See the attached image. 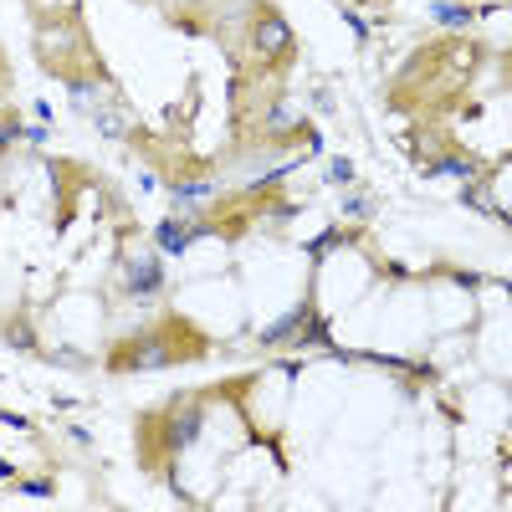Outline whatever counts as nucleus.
Returning <instances> with one entry per match:
<instances>
[{
    "mask_svg": "<svg viewBox=\"0 0 512 512\" xmlns=\"http://www.w3.org/2000/svg\"><path fill=\"white\" fill-rule=\"evenodd\" d=\"M482 67V47L472 36H441L420 47L390 82V108L410 118H446L472 93V77Z\"/></svg>",
    "mask_w": 512,
    "mask_h": 512,
    "instance_id": "f257e3e1",
    "label": "nucleus"
},
{
    "mask_svg": "<svg viewBox=\"0 0 512 512\" xmlns=\"http://www.w3.org/2000/svg\"><path fill=\"white\" fill-rule=\"evenodd\" d=\"M210 395H216V390H180V395L149 405L134 420V451H139V466H144L154 482H169V487L180 492V477L175 472H180V456L200 441Z\"/></svg>",
    "mask_w": 512,
    "mask_h": 512,
    "instance_id": "f03ea898",
    "label": "nucleus"
},
{
    "mask_svg": "<svg viewBox=\"0 0 512 512\" xmlns=\"http://www.w3.org/2000/svg\"><path fill=\"white\" fill-rule=\"evenodd\" d=\"M205 354H210L205 328H195V323L180 318V313H164L159 323L118 338V344H108L103 369H108V374H154V369L195 364V359H205Z\"/></svg>",
    "mask_w": 512,
    "mask_h": 512,
    "instance_id": "7ed1b4c3",
    "label": "nucleus"
},
{
    "mask_svg": "<svg viewBox=\"0 0 512 512\" xmlns=\"http://www.w3.org/2000/svg\"><path fill=\"white\" fill-rule=\"evenodd\" d=\"M236 93H246V113L236 108L231 118V154H287V144L308 139V123L282 93V82H256V77H236Z\"/></svg>",
    "mask_w": 512,
    "mask_h": 512,
    "instance_id": "20e7f679",
    "label": "nucleus"
},
{
    "mask_svg": "<svg viewBox=\"0 0 512 512\" xmlns=\"http://www.w3.org/2000/svg\"><path fill=\"white\" fill-rule=\"evenodd\" d=\"M31 52H36V67L47 77H57L62 88H67V82H108V88H113V72H108V62H103L98 41H93V31H88L82 16H72V21H41Z\"/></svg>",
    "mask_w": 512,
    "mask_h": 512,
    "instance_id": "39448f33",
    "label": "nucleus"
},
{
    "mask_svg": "<svg viewBox=\"0 0 512 512\" xmlns=\"http://www.w3.org/2000/svg\"><path fill=\"white\" fill-rule=\"evenodd\" d=\"M236 41H241L236 57H246V77H256V82H282L297 67V31L272 0H246Z\"/></svg>",
    "mask_w": 512,
    "mask_h": 512,
    "instance_id": "423d86ee",
    "label": "nucleus"
},
{
    "mask_svg": "<svg viewBox=\"0 0 512 512\" xmlns=\"http://www.w3.org/2000/svg\"><path fill=\"white\" fill-rule=\"evenodd\" d=\"M93 175L82 169L77 159H52V185H57V205H62V216H57V226L67 231V221H72V200H77V190L88 185Z\"/></svg>",
    "mask_w": 512,
    "mask_h": 512,
    "instance_id": "0eeeda50",
    "label": "nucleus"
},
{
    "mask_svg": "<svg viewBox=\"0 0 512 512\" xmlns=\"http://www.w3.org/2000/svg\"><path fill=\"white\" fill-rule=\"evenodd\" d=\"M123 297H149L164 287V262L159 256H134V262H123Z\"/></svg>",
    "mask_w": 512,
    "mask_h": 512,
    "instance_id": "6e6552de",
    "label": "nucleus"
},
{
    "mask_svg": "<svg viewBox=\"0 0 512 512\" xmlns=\"http://www.w3.org/2000/svg\"><path fill=\"white\" fill-rule=\"evenodd\" d=\"M308 313H313V292H308V297H303V303H297L292 313H282V318H277L267 333H256V344H262V349H282V344H292V338L303 333Z\"/></svg>",
    "mask_w": 512,
    "mask_h": 512,
    "instance_id": "1a4fd4ad",
    "label": "nucleus"
},
{
    "mask_svg": "<svg viewBox=\"0 0 512 512\" xmlns=\"http://www.w3.org/2000/svg\"><path fill=\"white\" fill-rule=\"evenodd\" d=\"M0 344H11V349H21V354H36V349H41V333H36V323H31V308H16L11 318H0Z\"/></svg>",
    "mask_w": 512,
    "mask_h": 512,
    "instance_id": "9d476101",
    "label": "nucleus"
},
{
    "mask_svg": "<svg viewBox=\"0 0 512 512\" xmlns=\"http://www.w3.org/2000/svg\"><path fill=\"white\" fill-rule=\"evenodd\" d=\"M26 16H31V26H41V21H72V16H82V0H26Z\"/></svg>",
    "mask_w": 512,
    "mask_h": 512,
    "instance_id": "9b49d317",
    "label": "nucleus"
},
{
    "mask_svg": "<svg viewBox=\"0 0 512 512\" xmlns=\"http://www.w3.org/2000/svg\"><path fill=\"white\" fill-rule=\"evenodd\" d=\"M154 241L164 246V251H185L190 241H195V221H159V231H154Z\"/></svg>",
    "mask_w": 512,
    "mask_h": 512,
    "instance_id": "f8f14e48",
    "label": "nucleus"
},
{
    "mask_svg": "<svg viewBox=\"0 0 512 512\" xmlns=\"http://www.w3.org/2000/svg\"><path fill=\"white\" fill-rule=\"evenodd\" d=\"M21 139H26V123H21V113L6 103V108H0V159H6Z\"/></svg>",
    "mask_w": 512,
    "mask_h": 512,
    "instance_id": "ddd939ff",
    "label": "nucleus"
},
{
    "mask_svg": "<svg viewBox=\"0 0 512 512\" xmlns=\"http://www.w3.org/2000/svg\"><path fill=\"white\" fill-rule=\"evenodd\" d=\"M344 221H374V200H369V195H354V200L344 205Z\"/></svg>",
    "mask_w": 512,
    "mask_h": 512,
    "instance_id": "4468645a",
    "label": "nucleus"
},
{
    "mask_svg": "<svg viewBox=\"0 0 512 512\" xmlns=\"http://www.w3.org/2000/svg\"><path fill=\"white\" fill-rule=\"evenodd\" d=\"M210 6H216V0H169V21H180L185 11H200V21H205Z\"/></svg>",
    "mask_w": 512,
    "mask_h": 512,
    "instance_id": "2eb2a0df",
    "label": "nucleus"
},
{
    "mask_svg": "<svg viewBox=\"0 0 512 512\" xmlns=\"http://www.w3.org/2000/svg\"><path fill=\"white\" fill-rule=\"evenodd\" d=\"M16 492H21V497H52V477H41V482H31V477H16Z\"/></svg>",
    "mask_w": 512,
    "mask_h": 512,
    "instance_id": "dca6fc26",
    "label": "nucleus"
},
{
    "mask_svg": "<svg viewBox=\"0 0 512 512\" xmlns=\"http://www.w3.org/2000/svg\"><path fill=\"white\" fill-rule=\"evenodd\" d=\"M436 21H451V26H466V21H472V11H466V6H436Z\"/></svg>",
    "mask_w": 512,
    "mask_h": 512,
    "instance_id": "f3484780",
    "label": "nucleus"
},
{
    "mask_svg": "<svg viewBox=\"0 0 512 512\" xmlns=\"http://www.w3.org/2000/svg\"><path fill=\"white\" fill-rule=\"evenodd\" d=\"M328 180H333V185H349V180H354V164H349V159H333Z\"/></svg>",
    "mask_w": 512,
    "mask_h": 512,
    "instance_id": "a211bd4d",
    "label": "nucleus"
},
{
    "mask_svg": "<svg viewBox=\"0 0 512 512\" xmlns=\"http://www.w3.org/2000/svg\"><path fill=\"white\" fill-rule=\"evenodd\" d=\"M0 93H11V62H6V52H0Z\"/></svg>",
    "mask_w": 512,
    "mask_h": 512,
    "instance_id": "6ab92c4d",
    "label": "nucleus"
},
{
    "mask_svg": "<svg viewBox=\"0 0 512 512\" xmlns=\"http://www.w3.org/2000/svg\"><path fill=\"white\" fill-rule=\"evenodd\" d=\"M0 482H16V466L11 461H0Z\"/></svg>",
    "mask_w": 512,
    "mask_h": 512,
    "instance_id": "aec40b11",
    "label": "nucleus"
},
{
    "mask_svg": "<svg viewBox=\"0 0 512 512\" xmlns=\"http://www.w3.org/2000/svg\"><path fill=\"white\" fill-rule=\"evenodd\" d=\"M0 103H6V93H0Z\"/></svg>",
    "mask_w": 512,
    "mask_h": 512,
    "instance_id": "412c9836",
    "label": "nucleus"
}]
</instances>
